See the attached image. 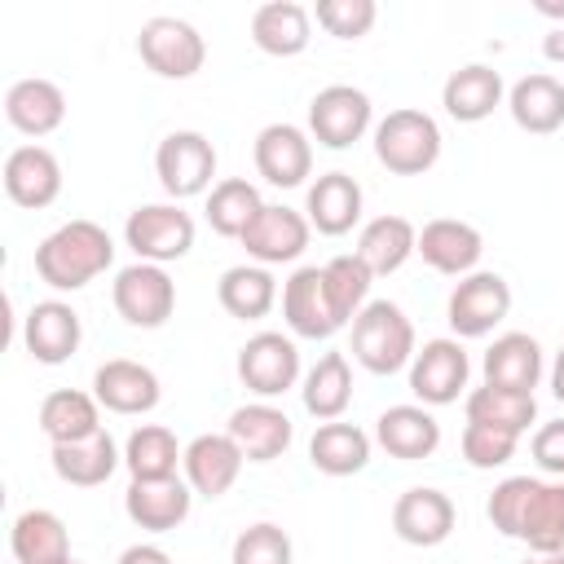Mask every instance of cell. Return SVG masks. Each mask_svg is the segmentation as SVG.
<instances>
[{"label":"cell","instance_id":"obj_45","mask_svg":"<svg viewBox=\"0 0 564 564\" xmlns=\"http://www.w3.org/2000/svg\"><path fill=\"white\" fill-rule=\"evenodd\" d=\"M533 458H538V467H542L546 476H560V480H564V419L542 423V427L533 432Z\"/></svg>","mask_w":564,"mask_h":564},{"label":"cell","instance_id":"obj_40","mask_svg":"<svg viewBox=\"0 0 564 564\" xmlns=\"http://www.w3.org/2000/svg\"><path fill=\"white\" fill-rule=\"evenodd\" d=\"M264 212V198L251 181L242 176H225L212 185L207 194V225L220 234V238H242L251 229V220Z\"/></svg>","mask_w":564,"mask_h":564},{"label":"cell","instance_id":"obj_27","mask_svg":"<svg viewBox=\"0 0 564 564\" xmlns=\"http://www.w3.org/2000/svg\"><path fill=\"white\" fill-rule=\"evenodd\" d=\"M251 40L269 57H295L313 40V13L295 0H269L251 13Z\"/></svg>","mask_w":564,"mask_h":564},{"label":"cell","instance_id":"obj_31","mask_svg":"<svg viewBox=\"0 0 564 564\" xmlns=\"http://www.w3.org/2000/svg\"><path fill=\"white\" fill-rule=\"evenodd\" d=\"M414 251H419V229H414V220H405V216H397V212H383V216H375V220L361 225L357 256L366 260V269H370L375 278L397 273Z\"/></svg>","mask_w":564,"mask_h":564},{"label":"cell","instance_id":"obj_21","mask_svg":"<svg viewBox=\"0 0 564 564\" xmlns=\"http://www.w3.org/2000/svg\"><path fill=\"white\" fill-rule=\"evenodd\" d=\"M242 463L247 458H242V449H238V441L229 432H203V436H194L185 445V463L181 467H185V480H189L194 494L220 498V494L234 489Z\"/></svg>","mask_w":564,"mask_h":564},{"label":"cell","instance_id":"obj_37","mask_svg":"<svg viewBox=\"0 0 564 564\" xmlns=\"http://www.w3.org/2000/svg\"><path fill=\"white\" fill-rule=\"evenodd\" d=\"M304 410L322 423L344 419V410L352 405V370L344 352H322L317 366L304 375Z\"/></svg>","mask_w":564,"mask_h":564},{"label":"cell","instance_id":"obj_5","mask_svg":"<svg viewBox=\"0 0 564 564\" xmlns=\"http://www.w3.org/2000/svg\"><path fill=\"white\" fill-rule=\"evenodd\" d=\"M123 242L145 264H172V260L189 256V247H194V216L181 212L176 203H145L128 216Z\"/></svg>","mask_w":564,"mask_h":564},{"label":"cell","instance_id":"obj_10","mask_svg":"<svg viewBox=\"0 0 564 564\" xmlns=\"http://www.w3.org/2000/svg\"><path fill=\"white\" fill-rule=\"evenodd\" d=\"M238 379L247 383V392H256L260 401L282 397L286 388H295L300 379V348L291 335L282 330H260L238 348Z\"/></svg>","mask_w":564,"mask_h":564},{"label":"cell","instance_id":"obj_13","mask_svg":"<svg viewBox=\"0 0 564 564\" xmlns=\"http://www.w3.org/2000/svg\"><path fill=\"white\" fill-rule=\"evenodd\" d=\"M308 238H313L308 216H300L295 207L264 203V212L251 220V229H247L238 242L247 247V256H251L256 264L269 269V264H291V260H300L304 247H308Z\"/></svg>","mask_w":564,"mask_h":564},{"label":"cell","instance_id":"obj_16","mask_svg":"<svg viewBox=\"0 0 564 564\" xmlns=\"http://www.w3.org/2000/svg\"><path fill=\"white\" fill-rule=\"evenodd\" d=\"M256 172L278 185V189H295L304 185V176L313 172V141L304 128L295 123H269L256 137Z\"/></svg>","mask_w":564,"mask_h":564},{"label":"cell","instance_id":"obj_18","mask_svg":"<svg viewBox=\"0 0 564 564\" xmlns=\"http://www.w3.org/2000/svg\"><path fill=\"white\" fill-rule=\"evenodd\" d=\"M282 317H286L291 335H300V339H330L339 330L330 300H326L322 264H304L282 282Z\"/></svg>","mask_w":564,"mask_h":564},{"label":"cell","instance_id":"obj_2","mask_svg":"<svg viewBox=\"0 0 564 564\" xmlns=\"http://www.w3.org/2000/svg\"><path fill=\"white\" fill-rule=\"evenodd\" d=\"M115 264V242L97 220H66L35 247V273L53 291H79Z\"/></svg>","mask_w":564,"mask_h":564},{"label":"cell","instance_id":"obj_43","mask_svg":"<svg viewBox=\"0 0 564 564\" xmlns=\"http://www.w3.org/2000/svg\"><path fill=\"white\" fill-rule=\"evenodd\" d=\"M313 18L335 40H361L375 26L379 9H375V0H317L313 4Z\"/></svg>","mask_w":564,"mask_h":564},{"label":"cell","instance_id":"obj_28","mask_svg":"<svg viewBox=\"0 0 564 564\" xmlns=\"http://www.w3.org/2000/svg\"><path fill=\"white\" fill-rule=\"evenodd\" d=\"M502 75L494 70V66H480V62H471V66H458L449 79H445V88H441V106H445V115L449 119H458V123H480V119H489L498 106H502Z\"/></svg>","mask_w":564,"mask_h":564},{"label":"cell","instance_id":"obj_17","mask_svg":"<svg viewBox=\"0 0 564 564\" xmlns=\"http://www.w3.org/2000/svg\"><path fill=\"white\" fill-rule=\"evenodd\" d=\"M4 194L26 207V212H40L48 203H57L62 194V163L48 145H18L9 150L4 159Z\"/></svg>","mask_w":564,"mask_h":564},{"label":"cell","instance_id":"obj_19","mask_svg":"<svg viewBox=\"0 0 564 564\" xmlns=\"http://www.w3.org/2000/svg\"><path fill=\"white\" fill-rule=\"evenodd\" d=\"M79 339H84V326H79V313L66 300H40V304H31L26 326H22V344H26V352L40 366L70 361V352L79 348Z\"/></svg>","mask_w":564,"mask_h":564},{"label":"cell","instance_id":"obj_14","mask_svg":"<svg viewBox=\"0 0 564 564\" xmlns=\"http://www.w3.org/2000/svg\"><path fill=\"white\" fill-rule=\"evenodd\" d=\"M414 256H423V264H432L445 278H467V273H476V264L485 256V238L467 220L436 216L419 229V251Z\"/></svg>","mask_w":564,"mask_h":564},{"label":"cell","instance_id":"obj_48","mask_svg":"<svg viewBox=\"0 0 564 564\" xmlns=\"http://www.w3.org/2000/svg\"><path fill=\"white\" fill-rule=\"evenodd\" d=\"M551 392H555V401L564 405V348L555 352V366H551Z\"/></svg>","mask_w":564,"mask_h":564},{"label":"cell","instance_id":"obj_15","mask_svg":"<svg viewBox=\"0 0 564 564\" xmlns=\"http://www.w3.org/2000/svg\"><path fill=\"white\" fill-rule=\"evenodd\" d=\"M454 498L432 485H414L392 502V529L410 546H441L454 533Z\"/></svg>","mask_w":564,"mask_h":564},{"label":"cell","instance_id":"obj_25","mask_svg":"<svg viewBox=\"0 0 564 564\" xmlns=\"http://www.w3.org/2000/svg\"><path fill=\"white\" fill-rule=\"evenodd\" d=\"M361 203H366V194H361V185H357L348 172H322V176L308 185L304 212H308V225H313L317 234L339 238V234H348V229L361 220Z\"/></svg>","mask_w":564,"mask_h":564},{"label":"cell","instance_id":"obj_11","mask_svg":"<svg viewBox=\"0 0 564 564\" xmlns=\"http://www.w3.org/2000/svg\"><path fill=\"white\" fill-rule=\"evenodd\" d=\"M370 97L352 84H330L308 101V132L326 150H348L370 128Z\"/></svg>","mask_w":564,"mask_h":564},{"label":"cell","instance_id":"obj_49","mask_svg":"<svg viewBox=\"0 0 564 564\" xmlns=\"http://www.w3.org/2000/svg\"><path fill=\"white\" fill-rule=\"evenodd\" d=\"M533 9L542 18H564V0H533Z\"/></svg>","mask_w":564,"mask_h":564},{"label":"cell","instance_id":"obj_24","mask_svg":"<svg viewBox=\"0 0 564 564\" xmlns=\"http://www.w3.org/2000/svg\"><path fill=\"white\" fill-rule=\"evenodd\" d=\"M4 119L22 132V137H48L62 128L66 119V93L53 84V79H18L9 93H4Z\"/></svg>","mask_w":564,"mask_h":564},{"label":"cell","instance_id":"obj_41","mask_svg":"<svg viewBox=\"0 0 564 564\" xmlns=\"http://www.w3.org/2000/svg\"><path fill=\"white\" fill-rule=\"evenodd\" d=\"M533 419H538L533 392H507V388H489V383L467 392V423H485V427H502L511 436H524Z\"/></svg>","mask_w":564,"mask_h":564},{"label":"cell","instance_id":"obj_39","mask_svg":"<svg viewBox=\"0 0 564 564\" xmlns=\"http://www.w3.org/2000/svg\"><path fill=\"white\" fill-rule=\"evenodd\" d=\"M123 463H128L132 480H167V476H176V463H185V449L176 445L172 427L141 423L123 445Z\"/></svg>","mask_w":564,"mask_h":564},{"label":"cell","instance_id":"obj_35","mask_svg":"<svg viewBox=\"0 0 564 564\" xmlns=\"http://www.w3.org/2000/svg\"><path fill=\"white\" fill-rule=\"evenodd\" d=\"M9 546H13L18 564H62V560H70L66 524H62V516H53L44 507H31L13 520Z\"/></svg>","mask_w":564,"mask_h":564},{"label":"cell","instance_id":"obj_33","mask_svg":"<svg viewBox=\"0 0 564 564\" xmlns=\"http://www.w3.org/2000/svg\"><path fill=\"white\" fill-rule=\"evenodd\" d=\"M40 432L53 445H70L84 441L93 432H101V401L79 392V388H57L40 401Z\"/></svg>","mask_w":564,"mask_h":564},{"label":"cell","instance_id":"obj_26","mask_svg":"<svg viewBox=\"0 0 564 564\" xmlns=\"http://www.w3.org/2000/svg\"><path fill=\"white\" fill-rule=\"evenodd\" d=\"M485 383L489 388H507V392H533L542 379V348L533 335L524 330H507L489 344L485 352Z\"/></svg>","mask_w":564,"mask_h":564},{"label":"cell","instance_id":"obj_44","mask_svg":"<svg viewBox=\"0 0 564 564\" xmlns=\"http://www.w3.org/2000/svg\"><path fill=\"white\" fill-rule=\"evenodd\" d=\"M463 458L476 467V471H494V467H502V463H511V454H516V445H520V436H511V432H502V427H485V423H467L463 427Z\"/></svg>","mask_w":564,"mask_h":564},{"label":"cell","instance_id":"obj_47","mask_svg":"<svg viewBox=\"0 0 564 564\" xmlns=\"http://www.w3.org/2000/svg\"><path fill=\"white\" fill-rule=\"evenodd\" d=\"M542 53H546L551 62H564V22H560V26H551V31L542 35Z\"/></svg>","mask_w":564,"mask_h":564},{"label":"cell","instance_id":"obj_29","mask_svg":"<svg viewBox=\"0 0 564 564\" xmlns=\"http://www.w3.org/2000/svg\"><path fill=\"white\" fill-rule=\"evenodd\" d=\"M375 441L401 458V463H414V458H427L436 454L441 445V423L432 419V410L423 405H388L375 423Z\"/></svg>","mask_w":564,"mask_h":564},{"label":"cell","instance_id":"obj_51","mask_svg":"<svg viewBox=\"0 0 564 564\" xmlns=\"http://www.w3.org/2000/svg\"><path fill=\"white\" fill-rule=\"evenodd\" d=\"M62 564H79V560H62Z\"/></svg>","mask_w":564,"mask_h":564},{"label":"cell","instance_id":"obj_4","mask_svg":"<svg viewBox=\"0 0 564 564\" xmlns=\"http://www.w3.org/2000/svg\"><path fill=\"white\" fill-rule=\"evenodd\" d=\"M375 159L392 176H423L441 159V128L427 110L401 106L375 123Z\"/></svg>","mask_w":564,"mask_h":564},{"label":"cell","instance_id":"obj_9","mask_svg":"<svg viewBox=\"0 0 564 564\" xmlns=\"http://www.w3.org/2000/svg\"><path fill=\"white\" fill-rule=\"evenodd\" d=\"M137 53L163 79H189L207 62V44H203L198 26H189L181 18H150L137 35Z\"/></svg>","mask_w":564,"mask_h":564},{"label":"cell","instance_id":"obj_20","mask_svg":"<svg viewBox=\"0 0 564 564\" xmlns=\"http://www.w3.org/2000/svg\"><path fill=\"white\" fill-rule=\"evenodd\" d=\"M93 397L110 410V414H150L163 397L159 375L141 361L128 357H110L106 366H97L93 375Z\"/></svg>","mask_w":564,"mask_h":564},{"label":"cell","instance_id":"obj_30","mask_svg":"<svg viewBox=\"0 0 564 564\" xmlns=\"http://www.w3.org/2000/svg\"><path fill=\"white\" fill-rule=\"evenodd\" d=\"M507 110L516 119V128L533 132V137H551L564 128V84L555 75H524L511 84L507 93Z\"/></svg>","mask_w":564,"mask_h":564},{"label":"cell","instance_id":"obj_38","mask_svg":"<svg viewBox=\"0 0 564 564\" xmlns=\"http://www.w3.org/2000/svg\"><path fill=\"white\" fill-rule=\"evenodd\" d=\"M322 282H326V300H330V313L339 326H348L366 304H370V282L375 273L366 269V260L357 251H344V256H330L322 264Z\"/></svg>","mask_w":564,"mask_h":564},{"label":"cell","instance_id":"obj_7","mask_svg":"<svg viewBox=\"0 0 564 564\" xmlns=\"http://www.w3.org/2000/svg\"><path fill=\"white\" fill-rule=\"evenodd\" d=\"M154 172H159V185L172 198L207 194V185L216 176V145L194 128L167 132L159 141V150H154Z\"/></svg>","mask_w":564,"mask_h":564},{"label":"cell","instance_id":"obj_12","mask_svg":"<svg viewBox=\"0 0 564 564\" xmlns=\"http://www.w3.org/2000/svg\"><path fill=\"white\" fill-rule=\"evenodd\" d=\"M471 361L458 339H427L410 361V392L423 405H449L467 388Z\"/></svg>","mask_w":564,"mask_h":564},{"label":"cell","instance_id":"obj_3","mask_svg":"<svg viewBox=\"0 0 564 564\" xmlns=\"http://www.w3.org/2000/svg\"><path fill=\"white\" fill-rule=\"evenodd\" d=\"M414 322L392 300H370L352 317V357L370 375H397L414 361Z\"/></svg>","mask_w":564,"mask_h":564},{"label":"cell","instance_id":"obj_36","mask_svg":"<svg viewBox=\"0 0 564 564\" xmlns=\"http://www.w3.org/2000/svg\"><path fill=\"white\" fill-rule=\"evenodd\" d=\"M216 295H220V308H225L229 317H238V322H260V317H269V308L278 304V282H273V273H269L264 264H234V269L220 273Z\"/></svg>","mask_w":564,"mask_h":564},{"label":"cell","instance_id":"obj_32","mask_svg":"<svg viewBox=\"0 0 564 564\" xmlns=\"http://www.w3.org/2000/svg\"><path fill=\"white\" fill-rule=\"evenodd\" d=\"M119 463H123V458H119V445H115V436H110L106 427L93 432V436H84V441L53 445V471H57L66 485H75V489H97V485H106Z\"/></svg>","mask_w":564,"mask_h":564},{"label":"cell","instance_id":"obj_46","mask_svg":"<svg viewBox=\"0 0 564 564\" xmlns=\"http://www.w3.org/2000/svg\"><path fill=\"white\" fill-rule=\"evenodd\" d=\"M119 564H172V555L163 546H154V542H137V546H128L119 555Z\"/></svg>","mask_w":564,"mask_h":564},{"label":"cell","instance_id":"obj_23","mask_svg":"<svg viewBox=\"0 0 564 564\" xmlns=\"http://www.w3.org/2000/svg\"><path fill=\"white\" fill-rule=\"evenodd\" d=\"M225 432L238 441V449H242L247 463H273V458H282L286 445H291V436H295L286 410H278V405H269V401L238 405V410L229 414V427H225Z\"/></svg>","mask_w":564,"mask_h":564},{"label":"cell","instance_id":"obj_50","mask_svg":"<svg viewBox=\"0 0 564 564\" xmlns=\"http://www.w3.org/2000/svg\"><path fill=\"white\" fill-rule=\"evenodd\" d=\"M524 564H564V551H546V555H538V551H533Z\"/></svg>","mask_w":564,"mask_h":564},{"label":"cell","instance_id":"obj_22","mask_svg":"<svg viewBox=\"0 0 564 564\" xmlns=\"http://www.w3.org/2000/svg\"><path fill=\"white\" fill-rule=\"evenodd\" d=\"M189 507H194V489L181 476H167V480H132L128 494H123L128 520L137 529H150V533H167V529L185 524Z\"/></svg>","mask_w":564,"mask_h":564},{"label":"cell","instance_id":"obj_42","mask_svg":"<svg viewBox=\"0 0 564 564\" xmlns=\"http://www.w3.org/2000/svg\"><path fill=\"white\" fill-rule=\"evenodd\" d=\"M291 538L286 529L260 520V524H247L238 538H234V551H229V564H291Z\"/></svg>","mask_w":564,"mask_h":564},{"label":"cell","instance_id":"obj_8","mask_svg":"<svg viewBox=\"0 0 564 564\" xmlns=\"http://www.w3.org/2000/svg\"><path fill=\"white\" fill-rule=\"evenodd\" d=\"M507 313H511V286L502 273H489V269L458 278V286L449 291V304H445V317L458 339L489 335Z\"/></svg>","mask_w":564,"mask_h":564},{"label":"cell","instance_id":"obj_6","mask_svg":"<svg viewBox=\"0 0 564 564\" xmlns=\"http://www.w3.org/2000/svg\"><path fill=\"white\" fill-rule=\"evenodd\" d=\"M110 300H115V313L128 322V326H141V330H154L172 317L176 308V282L167 278L163 264H128L115 273V286H110Z\"/></svg>","mask_w":564,"mask_h":564},{"label":"cell","instance_id":"obj_1","mask_svg":"<svg viewBox=\"0 0 564 564\" xmlns=\"http://www.w3.org/2000/svg\"><path fill=\"white\" fill-rule=\"evenodd\" d=\"M485 511L502 538H516L538 555L564 551V480L507 476L494 485Z\"/></svg>","mask_w":564,"mask_h":564},{"label":"cell","instance_id":"obj_34","mask_svg":"<svg viewBox=\"0 0 564 564\" xmlns=\"http://www.w3.org/2000/svg\"><path fill=\"white\" fill-rule=\"evenodd\" d=\"M308 463L322 476H357L370 463V436L357 423H344V419L322 423L308 441Z\"/></svg>","mask_w":564,"mask_h":564}]
</instances>
